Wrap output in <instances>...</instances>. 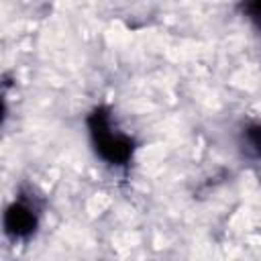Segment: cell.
Returning <instances> with one entry per match:
<instances>
[{
  "mask_svg": "<svg viewBox=\"0 0 261 261\" xmlns=\"http://www.w3.org/2000/svg\"><path fill=\"white\" fill-rule=\"evenodd\" d=\"M37 228V212L27 202H14L4 212V232L14 239H29Z\"/></svg>",
  "mask_w": 261,
  "mask_h": 261,
  "instance_id": "2",
  "label": "cell"
},
{
  "mask_svg": "<svg viewBox=\"0 0 261 261\" xmlns=\"http://www.w3.org/2000/svg\"><path fill=\"white\" fill-rule=\"evenodd\" d=\"M88 128L96 153L110 165H126L133 157L135 143L130 137L112 130L110 112L104 106H98L88 116Z\"/></svg>",
  "mask_w": 261,
  "mask_h": 261,
  "instance_id": "1",
  "label": "cell"
},
{
  "mask_svg": "<svg viewBox=\"0 0 261 261\" xmlns=\"http://www.w3.org/2000/svg\"><path fill=\"white\" fill-rule=\"evenodd\" d=\"M243 14L257 27H261V0H243Z\"/></svg>",
  "mask_w": 261,
  "mask_h": 261,
  "instance_id": "3",
  "label": "cell"
},
{
  "mask_svg": "<svg viewBox=\"0 0 261 261\" xmlns=\"http://www.w3.org/2000/svg\"><path fill=\"white\" fill-rule=\"evenodd\" d=\"M245 139H247L249 149L255 155H261V126H249L245 130Z\"/></svg>",
  "mask_w": 261,
  "mask_h": 261,
  "instance_id": "4",
  "label": "cell"
}]
</instances>
